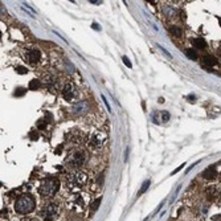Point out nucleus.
<instances>
[{"label":"nucleus","instance_id":"obj_15","mask_svg":"<svg viewBox=\"0 0 221 221\" xmlns=\"http://www.w3.org/2000/svg\"><path fill=\"white\" fill-rule=\"evenodd\" d=\"M29 89L31 90H37V89H40L41 87V82H40V80H37V78H36V80H32L29 82Z\"/></svg>","mask_w":221,"mask_h":221},{"label":"nucleus","instance_id":"obj_16","mask_svg":"<svg viewBox=\"0 0 221 221\" xmlns=\"http://www.w3.org/2000/svg\"><path fill=\"white\" fill-rule=\"evenodd\" d=\"M170 33H172L175 37H180L181 36V28L176 27V25H173V27L170 28Z\"/></svg>","mask_w":221,"mask_h":221},{"label":"nucleus","instance_id":"obj_24","mask_svg":"<svg viewBox=\"0 0 221 221\" xmlns=\"http://www.w3.org/2000/svg\"><path fill=\"white\" fill-rule=\"evenodd\" d=\"M160 115H162V120H163V122H167V120L170 119V113H167V111H163Z\"/></svg>","mask_w":221,"mask_h":221},{"label":"nucleus","instance_id":"obj_10","mask_svg":"<svg viewBox=\"0 0 221 221\" xmlns=\"http://www.w3.org/2000/svg\"><path fill=\"white\" fill-rule=\"evenodd\" d=\"M66 139H68V142H70L73 144H80L81 140L83 139V134L80 130H72L70 133L66 134Z\"/></svg>","mask_w":221,"mask_h":221},{"label":"nucleus","instance_id":"obj_27","mask_svg":"<svg viewBox=\"0 0 221 221\" xmlns=\"http://www.w3.org/2000/svg\"><path fill=\"white\" fill-rule=\"evenodd\" d=\"M97 181H98L99 186H102V183H103V173H101V175H99V179H97Z\"/></svg>","mask_w":221,"mask_h":221},{"label":"nucleus","instance_id":"obj_12","mask_svg":"<svg viewBox=\"0 0 221 221\" xmlns=\"http://www.w3.org/2000/svg\"><path fill=\"white\" fill-rule=\"evenodd\" d=\"M217 176V172H216V168L214 167H208L207 170L203 172V177L207 179V180H213Z\"/></svg>","mask_w":221,"mask_h":221},{"label":"nucleus","instance_id":"obj_11","mask_svg":"<svg viewBox=\"0 0 221 221\" xmlns=\"http://www.w3.org/2000/svg\"><path fill=\"white\" fill-rule=\"evenodd\" d=\"M201 62H203V66H205V68H212V66H214L216 64H217V59H216L214 56L207 54V56L203 57Z\"/></svg>","mask_w":221,"mask_h":221},{"label":"nucleus","instance_id":"obj_28","mask_svg":"<svg viewBox=\"0 0 221 221\" xmlns=\"http://www.w3.org/2000/svg\"><path fill=\"white\" fill-rule=\"evenodd\" d=\"M102 99H103V102H105V105H106V107L109 109V111H110V105H109V102H107V99L105 98V96H102Z\"/></svg>","mask_w":221,"mask_h":221},{"label":"nucleus","instance_id":"obj_6","mask_svg":"<svg viewBox=\"0 0 221 221\" xmlns=\"http://www.w3.org/2000/svg\"><path fill=\"white\" fill-rule=\"evenodd\" d=\"M68 205L72 210L74 212H81V210L86 207V201L83 199L82 193H73L68 199Z\"/></svg>","mask_w":221,"mask_h":221},{"label":"nucleus","instance_id":"obj_30","mask_svg":"<svg viewBox=\"0 0 221 221\" xmlns=\"http://www.w3.org/2000/svg\"><path fill=\"white\" fill-rule=\"evenodd\" d=\"M21 221H36L35 219H32V217H25V219H23Z\"/></svg>","mask_w":221,"mask_h":221},{"label":"nucleus","instance_id":"obj_26","mask_svg":"<svg viewBox=\"0 0 221 221\" xmlns=\"http://www.w3.org/2000/svg\"><path fill=\"white\" fill-rule=\"evenodd\" d=\"M187 101L195 103V102H196V96H192V94H191V96H188V97H187Z\"/></svg>","mask_w":221,"mask_h":221},{"label":"nucleus","instance_id":"obj_17","mask_svg":"<svg viewBox=\"0 0 221 221\" xmlns=\"http://www.w3.org/2000/svg\"><path fill=\"white\" fill-rule=\"evenodd\" d=\"M150 184H151V181L150 180H146L144 183H143V186H142V188L139 189V196H140V195H143L146 191H147V189H148V187H150Z\"/></svg>","mask_w":221,"mask_h":221},{"label":"nucleus","instance_id":"obj_4","mask_svg":"<svg viewBox=\"0 0 221 221\" xmlns=\"http://www.w3.org/2000/svg\"><path fill=\"white\" fill-rule=\"evenodd\" d=\"M86 158H87L86 151L80 150V148L72 150L69 152V155H68V158H66V163H68V166L72 167V168H80L85 164Z\"/></svg>","mask_w":221,"mask_h":221},{"label":"nucleus","instance_id":"obj_2","mask_svg":"<svg viewBox=\"0 0 221 221\" xmlns=\"http://www.w3.org/2000/svg\"><path fill=\"white\" fill-rule=\"evenodd\" d=\"M36 207V200L31 193H23L15 203V210L19 214H28Z\"/></svg>","mask_w":221,"mask_h":221},{"label":"nucleus","instance_id":"obj_7","mask_svg":"<svg viewBox=\"0 0 221 221\" xmlns=\"http://www.w3.org/2000/svg\"><path fill=\"white\" fill-rule=\"evenodd\" d=\"M106 134L102 133V131H94V133L89 136L87 139V144L90 148L93 150H97V148H101V147L106 143Z\"/></svg>","mask_w":221,"mask_h":221},{"label":"nucleus","instance_id":"obj_25","mask_svg":"<svg viewBox=\"0 0 221 221\" xmlns=\"http://www.w3.org/2000/svg\"><path fill=\"white\" fill-rule=\"evenodd\" d=\"M123 62H125V64H126V66H129V68H131V61L127 59V57H126V56H123Z\"/></svg>","mask_w":221,"mask_h":221},{"label":"nucleus","instance_id":"obj_29","mask_svg":"<svg viewBox=\"0 0 221 221\" xmlns=\"http://www.w3.org/2000/svg\"><path fill=\"white\" fill-rule=\"evenodd\" d=\"M183 167H184V164H181V166H179V167H177V168H176V170H175V171H173L172 173H176L177 171H180V170H181V168H183Z\"/></svg>","mask_w":221,"mask_h":221},{"label":"nucleus","instance_id":"obj_9","mask_svg":"<svg viewBox=\"0 0 221 221\" xmlns=\"http://www.w3.org/2000/svg\"><path fill=\"white\" fill-rule=\"evenodd\" d=\"M24 57H25V60H27L28 64L36 65V64H39L40 60H41V53H40V50H37V49H31L29 52L25 53Z\"/></svg>","mask_w":221,"mask_h":221},{"label":"nucleus","instance_id":"obj_1","mask_svg":"<svg viewBox=\"0 0 221 221\" xmlns=\"http://www.w3.org/2000/svg\"><path fill=\"white\" fill-rule=\"evenodd\" d=\"M87 181H89L87 173H85L83 171H80V170H76L66 176V183L65 184L70 191H78V189L85 187L87 184Z\"/></svg>","mask_w":221,"mask_h":221},{"label":"nucleus","instance_id":"obj_13","mask_svg":"<svg viewBox=\"0 0 221 221\" xmlns=\"http://www.w3.org/2000/svg\"><path fill=\"white\" fill-rule=\"evenodd\" d=\"M207 197L210 200V201H214V200L219 197V191L214 187H209L207 189Z\"/></svg>","mask_w":221,"mask_h":221},{"label":"nucleus","instance_id":"obj_14","mask_svg":"<svg viewBox=\"0 0 221 221\" xmlns=\"http://www.w3.org/2000/svg\"><path fill=\"white\" fill-rule=\"evenodd\" d=\"M192 44L196 46V48H199V49H204L205 46H207V43H205V40L201 39V37L193 39V40H192Z\"/></svg>","mask_w":221,"mask_h":221},{"label":"nucleus","instance_id":"obj_31","mask_svg":"<svg viewBox=\"0 0 221 221\" xmlns=\"http://www.w3.org/2000/svg\"><path fill=\"white\" fill-rule=\"evenodd\" d=\"M93 28H94V29H98V31H99V29H101V27H99V25H97L96 23H94V24H93Z\"/></svg>","mask_w":221,"mask_h":221},{"label":"nucleus","instance_id":"obj_32","mask_svg":"<svg viewBox=\"0 0 221 221\" xmlns=\"http://www.w3.org/2000/svg\"><path fill=\"white\" fill-rule=\"evenodd\" d=\"M219 21H220V27H221V17H220V20H219Z\"/></svg>","mask_w":221,"mask_h":221},{"label":"nucleus","instance_id":"obj_23","mask_svg":"<svg viewBox=\"0 0 221 221\" xmlns=\"http://www.w3.org/2000/svg\"><path fill=\"white\" fill-rule=\"evenodd\" d=\"M99 203H101V197L97 199L96 201L93 203V205H92V210H93V212H96V210H97V208L99 207Z\"/></svg>","mask_w":221,"mask_h":221},{"label":"nucleus","instance_id":"obj_18","mask_svg":"<svg viewBox=\"0 0 221 221\" xmlns=\"http://www.w3.org/2000/svg\"><path fill=\"white\" fill-rule=\"evenodd\" d=\"M186 54H187L188 59H191V60H196L197 59V54H196V52H195L193 49H187Z\"/></svg>","mask_w":221,"mask_h":221},{"label":"nucleus","instance_id":"obj_20","mask_svg":"<svg viewBox=\"0 0 221 221\" xmlns=\"http://www.w3.org/2000/svg\"><path fill=\"white\" fill-rule=\"evenodd\" d=\"M16 73L17 74H27L28 69L25 66H16Z\"/></svg>","mask_w":221,"mask_h":221},{"label":"nucleus","instance_id":"obj_8","mask_svg":"<svg viewBox=\"0 0 221 221\" xmlns=\"http://www.w3.org/2000/svg\"><path fill=\"white\" fill-rule=\"evenodd\" d=\"M62 96L66 101H73L77 97V87L73 83H66L62 87Z\"/></svg>","mask_w":221,"mask_h":221},{"label":"nucleus","instance_id":"obj_3","mask_svg":"<svg viewBox=\"0 0 221 221\" xmlns=\"http://www.w3.org/2000/svg\"><path fill=\"white\" fill-rule=\"evenodd\" d=\"M59 189H60V181L57 180V179L49 177V179H45V180L40 184L39 193L43 197H53Z\"/></svg>","mask_w":221,"mask_h":221},{"label":"nucleus","instance_id":"obj_21","mask_svg":"<svg viewBox=\"0 0 221 221\" xmlns=\"http://www.w3.org/2000/svg\"><path fill=\"white\" fill-rule=\"evenodd\" d=\"M37 129L39 130H45L46 129V122H45V119H41L37 122Z\"/></svg>","mask_w":221,"mask_h":221},{"label":"nucleus","instance_id":"obj_22","mask_svg":"<svg viewBox=\"0 0 221 221\" xmlns=\"http://www.w3.org/2000/svg\"><path fill=\"white\" fill-rule=\"evenodd\" d=\"M29 139H31V140H37V139H39L37 131H35V130L31 131V133H29Z\"/></svg>","mask_w":221,"mask_h":221},{"label":"nucleus","instance_id":"obj_19","mask_svg":"<svg viewBox=\"0 0 221 221\" xmlns=\"http://www.w3.org/2000/svg\"><path fill=\"white\" fill-rule=\"evenodd\" d=\"M25 93H27V90H25L24 87H17L16 90H15L13 96L15 97H23V96H25Z\"/></svg>","mask_w":221,"mask_h":221},{"label":"nucleus","instance_id":"obj_5","mask_svg":"<svg viewBox=\"0 0 221 221\" xmlns=\"http://www.w3.org/2000/svg\"><path fill=\"white\" fill-rule=\"evenodd\" d=\"M59 214H60V207L57 203H48L40 210V216L45 221H53L59 217Z\"/></svg>","mask_w":221,"mask_h":221}]
</instances>
